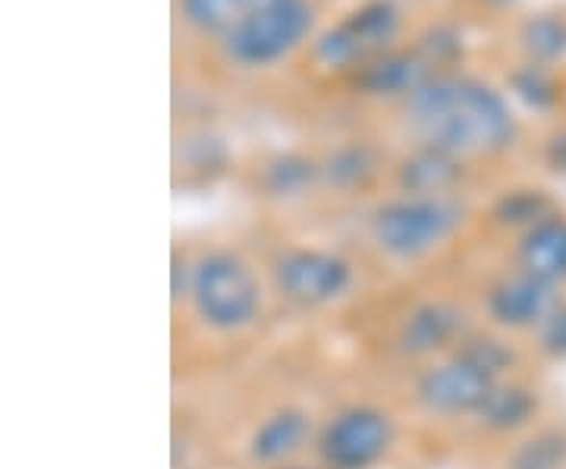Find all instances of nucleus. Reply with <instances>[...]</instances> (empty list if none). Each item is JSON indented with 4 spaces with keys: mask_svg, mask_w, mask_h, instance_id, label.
Returning a JSON list of instances; mask_svg holds the SVG:
<instances>
[{
    "mask_svg": "<svg viewBox=\"0 0 566 469\" xmlns=\"http://www.w3.org/2000/svg\"><path fill=\"white\" fill-rule=\"evenodd\" d=\"M497 382L488 378L485 372L472 366L460 353H447L444 359L431 363L416 382V400L428 416L441 419H460L472 416L482 409L485 397Z\"/></svg>",
    "mask_w": 566,
    "mask_h": 469,
    "instance_id": "7",
    "label": "nucleus"
},
{
    "mask_svg": "<svg viewBox=\"0 0 566 469\" xmlns=\"http://www.w3.org/2000/svg\"><path fill=\"white\" fill-rule=\"evenodd\" d=\"M497 218L510 227H523V233H526L547 218H554V205L538 189H516V192H506L501 199Z\"/></svg>",
    "mask_w": 566,
    "mask_h": 469,
    "instance_id": "17",
    "label": "nucleus"
},
{
    "mask_svg": "<svg viewBox=\"0 0 566 469\" xmlns=\"http://www.w3.org/2000/svg\"><path fill=\"white\" fill-rule=\"evenodd\" d=\"M460 180V161L457 155L424 145L416 152L400 170V184L409 196H444L450 186Z\"/></svg>",
    "mask_w": 566,
    "mask_h": 469,
    "instance_id": "14",
    "label": "nucleus"
},
{
    "mask_svg": "<svg viewBox=\"0 0 566 469\" xmlns=\"http://www.w3.org/2000/svg\"><path fill=\"white\" fill-rule=\"evenodd\" d=\"M318 167L303 158H281L268 167V189L274 196H303L308 186L315 184Z\"/></svg>",
    "mask_w": 566,
    "mask_h": 469,
    "instance_id": "19",
    "label": "nucleus"
},
{
    "mask_svg": "<svg viewBox=\"0 0 566 469\" xmlns=\"http://www.w3.org/2000/svg\"><path fill=\"white\" fill-rule=\"evenodd\" d=\"M189 303L205 327L218 334H237L259 322L264 296L255 271L237 252L211 249L196 259Z\"/></svg>",
    "mask_w": 566,
    "mask_h": 469,
    "instance_id": "3",
    "label": "nucleus"
},
{
    "mask_svg": "<svg viewBox=\"0 0 566 469\" xmlns=\"http://www.w3.org/2000/svg\"><path fill=\"white\" fill-rule=\"evenodd\" d=\"M460 205L447 196H400L371 218V237L390 259L412 262L444 243L460 227Z\"/></svg>",
    "mask_w": 566,
    "mask_h": 469,
    "instance_id": "4",
    "label": "nucleus"
},
{
    "mask_svg": "<svg viewBox=\"0 0 566 469\" xmlns=\"http://www.w3.org/2000/svg\"><path fill=\"white\" fill-rule=\"evenodd\" d=\"M271 469H308V467H300V463H293V460H290V463H281V467H271Z\"/></svg>",
    "mask_w": 566,
    "mask_h": 469,
    "instance_id": "24",
    "label": "nucleus"
},
{
    "mask_svg": "<svg viewBox=\"0 0 566 469\" xmlns=\"http://www.w3.org/2000/svg\"><path fill=\"white\" fill-rule=\"evenodd\" d=\"M557 306H560V286L547 284L523 268L494 281L485 293L491 322L506 331H538V325Z\"/></svg>",
    "mask_w": 566,
    "mask_h": 469,
    "instance_id": "8",
    "label": "nucleus"
},
{
    "mask_svg": "<svg viewBox=\"0 0 566 469\" xmlns=\"http://www.w3.org/2000/svg\"><path fill=\"white\" fill-rule=\"evenodd\" d=\"M506 469H566V431L542 429L523 438L510 450Z\"/></svg>",
    "mask_w": 566,
    "mask_h": 469,
    "instance_id": "15",
    "label": "nucleus"
},
{
    "mask_svg": "<svg viewBox=\"0 0 566 469\" xmlns=\"http://www.w3.org/2000/svg\"><path fill=\"white\" fill-rule=\"evenodd\" d=\"M182 13L243 66L281 61L312 25L305 0H182Z\"/></svg>",
    "mask_w": 566,
    "mask_h": 469,
    "instance_id": "2",
    "label": "nucleus"
},
{
    "mask_svg": "<svg viewBox=\"0 0 566 469\" xmlns=\"http://www.w3.org/2000/svg\"><path fill=\"white\" fill-rule=\"evenodd\" d=\"M274 286L286 303L300 309H322L344 300L356 281L344 256L327 249H286L271 268Z\"/></svg>",
    "mask_w": 566,
    "mask_h": 469,
    "instance_id": "6",
    "label": "nucleus"
},
{
    "mask_svg": "<svg viewBox=\"0 0 566 469\" xmlns=\"http://www.w3.org/2000/svg\"><path fill=\"white\" fill-rule=\"evenodd\" d=\"M528 48L542 58H560L566 51V25L560 20H538L528 25Z\"/></svg>",
    "mask_w": 566,
    "mask_h": 469,
    "instance_id": "21",
    "label": "nucleus"
},
{
    "mask_svg": "<svg viewBox=\"0 0 566 469\" xmlns=\"http://www.w3.org/2000/svg\"><path fill=\"white\" fill-rule=\"evenodd\" d=\"M538 350L551 356V359H566V303L560 300V306L547 315L545 322L538 325Z\"/></svg>",
    "mask_w": 566,
    "mask_h": 469,
    "instance_id": "22",
    "label": "nucleus"
},
{
    "mask_svg": "<svg viewBox=\"0 0 566 469\" xmlns=\"http://www.w3.org/2000/svg\"><path fill=\"white\" fill-rule=\"evenodd\" d=\"M538 394L528 388V385H520V382H497L491 394L485 397L482 409L475 413L479 426H485L488 431H497V435H506V431H520L526 429L528 423L538 416Z\"/></svg>",
    "mask_w": 566,
    "mask_h": 469,
    "instance_id": "13",
    "label": "nucleus"
},
{
    "mask_svg": "<svg viewBox=\"0 0 566 469\" xmlns=\"http://www.w3.org/2000/svg\"><path fill=\"white\" fill-rule=\"evenodd\" d=\"M463 337V312L444 300H424L412 306L397 331V344L406 356H434L453 350Z\"/></svg>",
    "mask_w": 566,
    "mask_h": 469,
    "instance_id": "9",
    "label": "nucleus"
},
{
    "mask_svg": "<svg viewBox=\"0 0 566 469\" xmlns=\"http://www.w3.org/2000/svg\"><path fill=\"white\" fill-rule=\"evenodd\" d=\"M192 271H196V262H189L186 256L174 252V268H170V300L174 303L189 300V293H192Z\"/></svg>",
    "mask_w": 566,
    "mask_h": 469,
    "instance_id": "23",
    "label": "nucleus"
},
{
    "mask_svg": "<svg viewBox=\"0 0 566 469\" xmlns=\"http://www.w3.org/2000/svg\"><path fill=\"white\" fill-rule=\"evenodd\" d=\"M394 438L397 429L385 409L353 404L324 423L315 450L322 469H375L390 454Z\"/></svg>",
    "mask_w": 566,
    "mask_h": 469,
    "instance_id": "5",
    "label": "nucleus"
},
{
    "mask_svg": "<svg viewBox=\"0 0 566 469\" xmlns=\"http://www.w3.org/2000/svg\"><path fill=\"white\" fill-rule=\"evenodd\" d=\"M397 17L387 3H371L359 13H353V20L344 22L337 32H331L322 44V54L331 63H349L363 58L368 51H378L390 35H394Z\"/></svg>",
    "mask_w": 566,
    "mask_h": 469,
    "instance_id": "11",
    "label": "nucleus"
},
{
    "mask_svg": "<svg viewBox=\"0 0 566 469\" xmlns=\"http://www.w3.org/2000/svg\"><path fill=\"white\" fill-rule=\"evenodd\" d=\"M312 438V416L303 407H281L268 413L249 438V457L271 469L290 463Z\"/></svg>",
    "mask_w": 566,
    "mask_h": 469,
    "instance_id": "10",
    "label": "nucleus"
},
{
    "mask_svg": "<svg viewBox=\"0 0 566 469\" xmlns=\"http://www.w3.org/2000/svg\"><path fill=\"white\" fill-rule=\"evenodd\" d=\"M516 262L523 271L542 278L547 284H566V218L554 215L538 227H532L523 233L520 249H516Z\"/></svg>",
    "mask_w": 566,
    "mask_h": 469,
    "instance_id": "12",
    "label": "nucleus"
},
{
    "mask_svg": "<svg viewBox=\"0 0 566 469\" xmlns=\"http://www.w3.org/2000/svg\"><path fill=\"white\" fill-rule=\"evenodd\" d=\"M453 353H460L463 359H469L472 366L485 372L488 378H494V382H504L513 363H516L513 347L501 337H494V334H465L463 341L453 347Z\"/></svg>",
    "mask_w": 566,
    "mask_h": 469,
    "instance_id": "16",
    "label": "nucleus"
},
{
    "mask_svg": "<svg viewBox=\"0 0 566 469\" xmlns=\"http://www.w3.org/2000/svg\"><path fill=\"white\" fill-rule=\"evenodd\" d=\"M409 126L431 148L450 155L501 152L513 143L516 123L506 102L488 85L469 80H438L419 85L409 104Z\"/></svg>",
    "mask_w": 566,
    "mask_h": 469,
    "instance_id": "1",
    "label": "nucleus"
},
{
    "mask_svg": "<svg viewBox=\"0 0 566 469\" xmlns=\"http://www.w3.org/2000/svg\"><path fill=\"white\" fill-rule=\"evenodd\" d=\"M365 88H371V92H416L419 88V66L412 61H403V58H397V61H385L378 63V66H371L368 70V76H365Z\"/></svg>",
    "mask_w": 566,
    "mask_h": 469,
    "instance_id": "20",
    "label": "nucleus"
},
{
    "mask_svg": "<svg viewBox=\"0 0 566 469\" xmlns=\"http://www.w3.org/2000/svg\"><path fill=\"white\" fill-rule=\"evenodd\" d=\"M327 180L340 189H353V186H365L375 174V158L368 155V148L363 145H349V148H340L327 167H324Z\"/></svg>",
    "mask_w": 566,
    "mask_h": 469,
    "instance_id": "18",
    "label": "nucleus"
}]
</instances>
